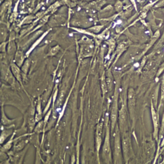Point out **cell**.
<instances>
[{
	"label": "cell",
	"instance_id": "9a60e30c",
	"mask_svg": "<svg viewBox=\"0 0 164 164\" xmlns=\"http://www.w3.org/2000/svg\"><path fill=\"white\" fill-rule=\"evenodd\" d=\"M6 118V117H5ZM3 119H5V118L3 117V119H2V122H3V124L4 123V120H3ZM6 120H7V121H8V122H11L12 121H10V120H8V119H6Z\"/></svg>",
	"mask_w": 164,
	"mask_h": 164
},
{
	"label": "cell",
	"instance_id": "5bb4252c",
	"mask_svg": "<svg viewBox=\"0 0 164 164\" xmlns=\"http://www.w3.org/2000/svg\"><path fill=\"white\" fill-rule=\"evenodd\" d=\"M164 132V114L163 116V120H162V130H161V136H162L163 133Z\"/></svg>",
	"mask_w": 164,
	"mask_h": 164
},
{
	"label": "cell",
	"instance_id": "4fadbf2b",
	"mask_svg": "<svg viewBox=\"0 0 164 164\" xmlns=\"http://www.w3.org/2000/svg\"><path fill=\"white\" fill-rule=\"evenodd\" d=\"M58 49H59V47H58V46H55V48H53L51 49V55H55L56 53L58 52Z\"/></svg>",
	"mask_w": 164,
	"mask_h": 164
},
{
	"label": "cell",
	"instance_id": "5b68a950",
	"mask_svg": "<svg viewBox=\"0 0 164 164\" xmlns=\"http://www.w3.org/2000/svg\"><path fill=\"white\" fill-rule=\"evenodd\" d=\"M151 114H152V118L154 124V136L156 138L157 137V132H158V115L156 113L154 108H153V105L152 104L151 105Z\"/></svg>",
	"mask_w": 164,
	"mask_h": 164
},
{
	"label": "cell",
	"instance_id": "3957f363",
	"mask_svg": "<svg viewBox=\"0 0 164 164\" xmlns=\"http://www.w3.org/2000/svg\"><path fill=\"white\" fill-rule=\"evenodd\" d=\"M117 97H115V99L113 101V106L111 113V121L112 124V128H114V125L117 120Z\"/></svg>",
	"mask_w": 164,
	"mask_h": 164
},
{
	"label": "cell",
	"instance_id": "ba28073f",
	"mask_svg": "<svg viewBox=\"0 0 164 164\" xmlns=\"http://www.w3.org/2000/svg\"><path fill=\"white\" fill-rule=\"evenodd\" d=\"M101 88H102L103 94H105L107 90H108V87H107L106 79L105 78V76H104L101 78Z\"/></svg>",
	"mask_w": 164,
	"mask_h": 164
},
{
	"label": "cell",
	"instance_id": "9c48e42d",
	"mask_svg": "<svg viewBox=\"0 0 164 164\" xmlns=\"http://www.w3.org/2000/svg\"><path fill=\"white\" fill-rule=\"evenodd\" d=\"M122 146H123V150L125 154L128 151V138H124L122 140Z\"/></svg>",
	"mask_w": 164,
	"mask_h": 164
},
{
	"label": "cell",
	"instance_id": "6da1fadb",
	"mask_svg": "<svg viewBox=\"0 0 164 164\" xmlns=\"http://www.w3.org/2000/svg\"><path fill=\"white\" fill-rule=\"evenodd\" d=\"M103 156L105 157L106 159L110 160V141H109V128L108 126L107 127L106 124V137L105 141L104 143L103 146Z\"/></svg>",
	"mask_w": 164,
	"mask_h": 164
},
{
	"label": "cell",
	"instance_id": "277c9868",
	"mask_svg": "<svg viewBox=\"0 0 164 164\" xmlns=\"http://www.w3.org/2000/svg\"><path fill=\"white\" fill-rule=\"evenodd\" d=\"M11 69H12V74H14L15 78L17 79V80L22 83V78H21V70L19 66L15 64V63H12L10 65Z\"/></svg>",
	"mask_w": 164,
	"mask_h": 164
},
{
	"label": "cell",
	"instance_id": "30bf717a",
	"mask_svg": "<svg viewBox=\"0 0 164 164\" xmlns=\"http://www.w3.org/2000/svg\"><path fill=\"white\" fill-rule=\"evenodd\" d=\"M106 84H107V87H108V90H110L112 89V84H113L111 76H107V78H106Z\"/></svg>",
	"mask_w": 164,
	"mask_h": 164
},
{
	"label": "cell",
	"instance_id": "8992f818",
	"mask_svg": "<svg viewBox=\"0 0 164 164\" xmlns=\"http://www.w3.org/2000/svg\"><path fill=\"white\" fill-rule=\"evenodd\" d=\"M24 61V56L23 53L21 51H18L15 56V62L18 66H21L23 64Z\"/></svg>",
	"mask_w": 164,
	"mask_h": 164
},
{
	"label": "cell",
	"instance_id": "52a82bcc",
	"mask_svg": "<svg viewBox=\"0 0 164 164\" xmlns=\"http://www.w3.org/2000/svg\"><path fill=\"white\" fill-rule=\"evenodd\" d=\"M120 151H121V147H120L119 135L118 133H116L115 142V156H119V155Z\"/></svg>",
	"mask_w": 164,
	"mask_h": 164
},
{
	"label": "cell",
	"instance_id": "8fae6325",
	"mask_svg": "<svg viewBox=\"0 0 164 164\" xmlns=\"http://www.w3.org/2000/svg\"><path fill=\"white\" fill-rule=\"evenodd\" d=\"M29 65H30V62L29 60H26L24 62V64L23 65V67H22V70H23V72L24 74L27 73V71H28V69L29 68Z\"/></svg>",
	"mask_w": 164,
	"mask_h": 164
},
{
	"label": "cell",
	"instance_id": "7c38bea8",
	"mask_svg": "<svg viewBox=\"0 0 164 164\" xmlns=\"http://www.w3.org/2000/svg\"><path fill=\"white\" fill-rule=\"evenodd\" d=\"M164 99V76L162 80V95H161V102Z\"/></svg>",
	"mask_w": 164,
	"mask_h": 164
},
{
	"label": "cell",
	"instance_id": "7a4b0ae2",
	"mask_svg": "<svg viewBox=\"0 0 164 164\" xmlns=\"http://www.w3.org/2000/svg\"><path fill=\"white\" fill-rule=\"evenodd\" d=\"M103 126V123L102 122H99L97 126L96 133V148L97 152H99L101 145Z\"/></svg>",
	"mask_w": 164,
	"mask_h": 164
}]
</instances>
